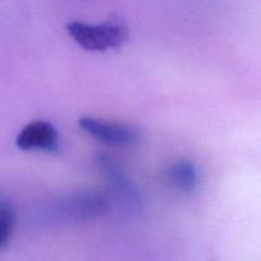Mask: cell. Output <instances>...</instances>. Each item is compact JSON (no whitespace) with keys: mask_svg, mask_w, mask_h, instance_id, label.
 Returning a JSON list of instances; mask_svg holds the SVG:
<instances>
[{"mask_svg":"<svg viewBox=\"0 0 261 261\" xmlns=\"http://www.w3.org/2000/svg\"><path fill=\"white\" fill-rule=\"evenodd\" d=\"M109 208L105 194L98 191H83L64 199H59L46 209L48 222L56 223H76L91 221L103 216Z\"/></svg>","mask_w":261,"mask_h":261,"instance_id":"obj_1","label":"cell"},{"mask_svg":"<svg viewBox=\"0 0 261 261\" xmlns=\"http://www.w3.org/2000/svg\"><path fill=\"white\" fill-rule=\"evenodd\" d=\"M66 32L79 46L88 51H106L121 46L127 38L124 25L106 22L91 24L81 20H73L65 25Z\"/></svg>","mask_w":261,"mask_h":261,"instance_id":"obj_2","label":"cell"},{"mask_svg":"<svg viewBox=\"0 0 261 261\" xmlns=\"http://www.w3.org/2000/svg\"><path fill=\"white\" fill-rule=\"evenodd\" d=\"M79 125L91 137L96 138L105 144L115 145V147H130L139 140L138 130L127 125L106 121L92 116L81 117Z\"/></svg>","mask_w":261,"mask_h":261,"instance_id":"obj_3","label":"cell"},{"mask_svg":"<svg viewBox=\"0 0 261 261\" xmlns=\"http://www.w3.org/2000/svg\"><path fill=\"white\" fill-rule=\"evenodd\" d=\"M97 163L106 173L107 180L112 186V191L124 211H126L127 213H138L142 209L143 200L137 186L127 178V176L111 158L98 155Z\"/></svg>","mask_w":261,"mask_h":261,"instance_id":"obj_4","label":"cell"},{"mask_svg":"<svg viewBox=\"0 0 261 261\" xmlns=\"http://www.w3.org/2000/svg\"><path fill=\"white\" fill-rule=\"evenodd\" d=\"M15 144L22 150L56 152L60 147V135L51 122L37 120L20 130Z\"/></svg>","mask_w":261,"mask_h":261,"instance_id":"obj_5","label":"cell"},{"mask_svg":"<svg viewBox=\"0 0 261 261\" xmlns=\"http://www.w3.org/2000/svg\"><path fill=\"white\" fill-rule=\"evenodd\" d=\"M167 178L177 189L190 193L195 190L199 185L198 167L191 161H177L167 170Z\"/></svg>","mask_w":261,"mask_h":261,"instance_id":"obj_6","label":"cell"},{"mask_svg":"<svg viewBox=\"0 0 261 261\" xmlns=\"http://www.w3.org/2000/svg\"><path fill=\"white\" fill-rule=\"evenodd\" d=\"M15 223V212L10 201L0 198V249L9 241Z\"/></svg>","mask_w":261,"mask_h":261,"instance_id":"obj_7","label":"cell"}]
</instances>
